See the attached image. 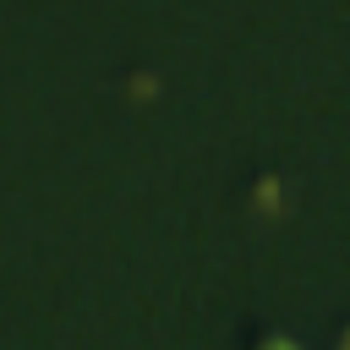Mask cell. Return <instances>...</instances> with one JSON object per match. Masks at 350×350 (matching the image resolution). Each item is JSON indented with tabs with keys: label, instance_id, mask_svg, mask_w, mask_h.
<instances>
[{
	"label": "cell",
	"instance_id": "6da1fadb",
	"mask_svg": "<svg viewBox=\"0 0 350 350\" xmlns=\"http://www.w3.org/2000/svg\"><path fill=\"white\" fill-rule=\"evenodd\" d=\"M262 350H295V345H290V339H268Z\"/></svg>",
	"mask_w": 350,
	"mask_h": 350
}]
</instances>
